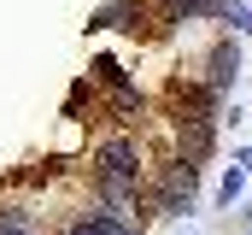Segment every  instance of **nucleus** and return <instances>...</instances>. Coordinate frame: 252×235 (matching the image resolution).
<instances>
[{
    "instance_id": "0eeeda50",
    "label": "nucleus",
    "mask_w": 252,
    "mask_h": 235,
    "mask_svg": "<svg viewBox=\"0 0 252 235\" xmlns=\"http://www.w3.org/2000/svg\"><path fill=\"white\" fill-rule=\"evenodd\" d=\"M241 188H247V171L235 165V171L223 176V188H217V200H223V206H235V200H241Z\"/></svg>"
},
{
    "instance_id": "39448f33",
    "label": "nucleus",
    "mask_w": 252,
    "mask_h": 235,
    "mask_svg": "<svg viewBox=\"0 0 252 235\" xmlns=\"http://www.w3.org/2000/svg\"><path fill=\"white\" fill-rule=\"evenodd\" d=\"M170 24H188V18H205V12H229L223 0H158Z\"/></svg>"
},
{
    "instance_id": "f8f14e48",
    "label": "nucleus",
    "mask_w": 252,
    "mask_h": 235,
    "mask_svg": "<svg viewBox=\"0 0 252 235\" xmlns=\"http://www.w3.org/2000/svg\"><path fill=\"white\" fill-rule=\"evenodd\" d=\"M241 218H247V224H252V206H247V212H241Z\"/></svg>"
},
{
    "instance_id": "f03ea898",
    "label": "nucleus",
    "mask_w": 252,
    "mask_h": 235,
    "mask_svg": "<svg viewBox=\"0 0 252 235\" xmlns=\"http://www.w3.org/2000/svg\"><path fill=\"white\" fill-rule=\"evenodd\" d=\"M193 194H199V165L176 153V159L158 171V212H164V218H182L193 206Z\"/></svg>"
},
{
    "instance_id": "6e6552de",
    "label": "nucleus",
    "mask_w": 252,
    "mask_h": 235,
    "mask_svg": "<svg viewBox=\"0 0 252 235\" xmlns=\"http://www.w3.org/2000/svg\"><path fill=\"white\" fill-rule=\"evenodd\" d=\"M0 235H35L30 212H0Z\"/></svg>"
},
{
    "instance_id": "f257e3e1",
    "label": "nucleus",
    "mask_w": 252,
    "mask_h": 235,
    "mask_svg": "<svg viewBox=\"0 0 252 235\" xmlns=\"http://www.w3.org/2000/svg\"><path fill=\"white\" fill-rule=\"evenodd\" d=\"M94 171H100V194L129 206L135 188H141V153H135V141H106L94 153Z\"/></svg>"
},
{
    "instance_id": "20e7f679",
    "label": "nucleus",
    "mask_w": 252,
    "mask_h": 235,
    "mask_svg": "<svg viewBox=\"0 0 252 235\" xmlns=\"http://www.w3.org/2000/svg\"><path fill=\"white\" fill-rule=\"evenodd\" d=\"M88 30H141V0H118V6H100L88 18Z\"/></svg>"
},
{
    "instance_id": "1a4fd4ad",
    "label": "nucleus",
    "mask_w": 252,
    "mask_h": 235,
    "mask_svg": "<svg viewBox=\"0 0 252 235\" xmlns=\"http://www.w3.org/2000/svg\"><path fill=\"white\" fill-rule=\"evenodd\" d=\"M94 77H100L106 88H118V82H124V65H118V59H94Z\"/></svg>"
},
{
    "instance_id": "423d86ee",
    "label": "nucleus",
    "mask_w": 252,
    "mask_h": 235,
    "mask_svg": "<svg viewBox=\"0 0 252 235\" xmlns=\"http://www.w3.org/2000/svg\"><path fill=\"white\" fill-rule=\"evenodd\" d=\"M141 106H147V100H141V94H135L129 82H118V88H112V112H118V118H135Z\"/></svg>"
},
{
    "instance_id": "7ed1b4c3",
    "label": "nucleus",
    "mask_w": 252,
    "mask_h": 235,
    "mask_svg": "<svg viewBox=\"0 0 252 235\" xmlns=\"http://www.w3.org/2000/svg\"><path fill=\"white\" fill-rule=\"evenodd\" d=\"M235 77H241V47H235V41H217L211 59H205V88L229 94V88H235Z\"/></svg>"
},
{
    "instance_id": "9b49d317",
    "label": "nucleus",
    "mask_w": 252,
    "mask_h": 235,
    "mask_svg": "<svg viewBox=\"0 0 252 235\" xmlns=\"http://www.w3.org/2000/svg\"><path fill=\"white\" fill-rule=\"evenodd\" d=\"M235 165H241V171H252V147H241V153H235Z\"/></svg>"
},
{
    "instance_id": "9d476101",
    "label": "nucleus",
    "mask_w": 252,
    "mask_h": 235,
    "mask_svg": "<svg viewBox=\"0 0 252 235\" xmlns=\"http://www.w3.org/2000/svg\"><path fill=\"white\" fill-rule=\"evenodd\" d=\"M229 18H235V36H247V30H252V6H229Z\"/></svg>"
}]
</instances>
